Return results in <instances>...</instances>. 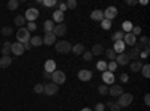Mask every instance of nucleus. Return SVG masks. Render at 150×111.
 I'll return each mask as SVG.
<instances>
[{
	"label": "nucleus",
	"instance_id": "obj_1",
	"mask_svg": "<svg viewBox=\"0 0 150 111\" xmlns=\"http://www.w3.org/2000/svg\"><path fill=\"white\" fill-rule=\"evenodd\" d=\"M30 32L26 29V27H20V30L17 32V42H20V44H27V42H30Z\"/></svg>",
	"mask_w": 150,
	"mask_h": 111
},
{
	"label": "nucleus",
	"instance_id": "obj_2",
	"mask_svg": "<svg viewBox=\"0 0 150 111\" xmlns=\"http://www.w3.org/2000/svg\"><path fill=\"white\" fill-rule=\"evenodd\" d=\"M71 50H72V45L69 41H59L56 44V51L60 54H68Z\"/></svg>",
	"mask_w": 150,
	"mask_h": 111
},
{
	"label": "nucleus",
	"instance_id": "obj_3",
	"mask_svg": "<svg viewBox=\"0 0 150 111\" xmlns=\"http://www.w3.org/2000/svg\"><path fill=\"white\" fill-rule=\"evenodd\" d=\"M134 101V96L131 93H122L119 98H117V104L120 107H129Z\"/></svg>",
	"mask_w": 150,
	"mask_h": 111
},
{
	"label": "nucleus",
	"instance_id": "obj_4",
	"mask_svg": "<svg viewBox=\"0 0 150 111\" xmlns=\"http://www.w3.org/2000/svg\"><path fill=\"white\" fill-rule=\"evenodd\" d=\"M66 81V75H65V72H62V71H54L53 74H51V83H54V84H57V86H60V84H63Z\"/></svg>",
	"mask_w": 150,
	"mask_h": 111
},
{
	"label": "nucleus",
	"instance_id": "obj_5",
	"mask_svg": "<svg viewBox=\"0 0 150 111\" xmlns=\"http://www.w3.org/2000/svg\"><path fill=\"white\" fill-rule=\"evenodd\" d=\"M39 17V11H38L36 8H29L26 11V14H24V18L29 20V23H35V20Z\"/></svg>",
	"mask_w": 150,
	"mask_h": 111
},
{
	"label": "nucleus",
	"instance_id": "obj_6",
	"mask_svg": "<svg viewBox=\"0 0 150 111\" xmlns=\"http://www.w3.org/2000/svg\"><path fill=\"white\" fill-rule=\"evenodd\" d=\"M59 92V86L54 84V83H48V84H44V93L47 96H53Z\"/></svg>",
	"mask_w": 150,
	"mask_h": 111
},
{
	"label": "nucleus",
	"instance_id": "obj_7",
	"mask_svg": "<svg viewBox=\"0 0 150 111\" xmlns=\"http://www.w3.org/2000/svg\"><path fill=\"white\" fill-rule=\"evenodd\" d=\"M117 14H119V11H117L116 6H108V8L104 11V18L111 21L112 18H116V17H117Z\"/></svg>",
	"mask_w": 150,
	"mask_h": 111
},
{
	"label": "nucleus",
	"instance_id": "obj_8",
	"mask_svg": "<svg viewBox=\"0 0 150 111\" xmlns=\"http://www.w3.org/2000/svg\"><path fill=\"white\" fill-rule=\"evenodd\" d=\"M122 93H123V87H122V86H117V84H111V87L108 89V95L110 96L119 98Z\"/></svg>",
	"mask_w": 150,
	"mask_h": 111
},
{
	"label": "nucleus",
	"instance_id": "obj_9",
	"mask_svg": "<svg viewBox=\"0 0 150 111\" xmlns=\"http://www.w3.org/2000/svg\"><path fill=\"white\" fill-rule=\"evenodd\" d=\"M116 63L117 65H120V66H126V65H129V57L126 56V53H122V54H117L116 56Z\"/></svg>",
	"mask_w": 150,
	"mask_h": 111
},
{
	"label": "nucleus",
	"instance_id": "obj_10",
	"mask_svg": "<svg viewBox=\"0 0 150 111\" xmlns=\"http://www.w3.org/2000/svg\"><path fill=\"white\" fill-rule=\"evenodd\" d=\"M92 77H93V72L89 71V69H81V71L78 72V78H80L81 81H90Z\"/></svg>",
	"mask_w": 150,
	"mask_h": 111
},
{
	"label": "nucleus",
	"instance_id": "obj_11",
	"mask_svg": "<svg viewBox=\"0 0 150 111\" xmlns=\"http://www.w3.org/2000/svg\"><path fill=\"white\" fill-rule=\"evenodd\" d=\"M123 44L125 45H129V47H134L137 44V36H134L132 33H125L123 36Z\"/></svg>",
	"mask_w": 150,
	"mask_h": 111
},
{
	"label": "nucleus",
	"instance_id": "obj_12",
	"mask_svg": "<svg viewBox=\"0 0 150 111\" xmlns=\"http://www.w3.org/2000/svg\"><path fill=\"white\" fill-rule=\"evenodd\" d=\"M56 36H54V33L53 32H50V33H45V36L42 38V44H45V45H54L56 44Z\"/></svg>",
	"mask_w": 150,
	"mask_h": 111
},
{
	"label": "nucleus",
	"instance_id": "obj_13",
	"mask_svg": "<svg viewBox=\"0 0 150 111\" xmlns=\"http://www.w3.org/2000/svg\"><path fill=\"white\" fill-rule=\"evenodd\" d=\"M24 51V45L23 44H20V42H15V44H12V47H11V53H14L15 56H21Z\"/></svg>",
	"mask_w": 150,
	"mask_h": 111
},
{
	"label": "nucleus",
	"instance_id": "obj_14",
	"mask_svg": "<svg viewBox=\"0 0 150 111\" xmlns=\"http://www.w3.org/2000/svg\"><path fill=\"white\" fill-rule=\"evenodd\" d=\"M66 26L65 24H56L54 26V30H53V33H54V36L57 38V36H65V33H66Z\"/></svg>",
	"mask_w": 150,
	"mask_h": 111
},
{
	"label": "nucleus",
	"instance_id": "obj_15",
	"mask_svg": "<svg viewBox=\"0 0 150 111\" xmlns=\"http://www.w3.org/2000/svg\"><path fill=\"white\" fill-rule=\"evenodd\" d=\"M140 53H141V50L135 47V48H131V50L126 53V56L129 57V60L134 62V60H138V59H140Z\"/></svg>",
	"mask_w": 150,
	"mask_h": 111
},
{
	"label": "nucleus",
	"instance_id": "obj_16",
	"mask_svg": "<svg viewBox=\"0 0 150 111\" xmlns=\"http://www.w3.org/2000/svg\"><path fill=\"white\" fill-rule=\"evenodd\" d=\"M114 74L112 72H108V71H105V72H102V81L105 83V84H114Z\"/></svg>",
	"mask_w": 150,
	"mask_h": 111
},
{
	"label": "nucleus",
	"instance_id": "obj_17",
	"mask_svg": "<svg viewBox=\"0 0 150 111\" xmlns=\"http://www.w3.org/2000/svg\"><path fill=\"white\" fill-rule=\"evenodd\" d=\"M57 69V66H56V62L54 60H47L45 62V65H44V71H47V72H50V74H53L54 71Z\"/></svg>",
	"mask_w": 150,
	"mask_h": 111
},
{
	"label": "nucleus",
	"instance_id": "obj_18",
	"mask_svg": "<svg viewBox=\"0 0 150 111\" xmlns=\"http://www.w3.org/2000/svg\"><path fill=\"white\" fill-rule=\"evenodd\" d=\"M63 20H65V14L56 9V11L53 12V21H54V24H56V23H57V24H62V23H63Z\"/></svg>",
	"mask_w": 150,
	"mask_h": 111
},
{
	"label": "nucleus",
	"instance_id": "obj_19",
	"mask_svg": "<svg viewBox=\"0 0 150 111\" xmlns=\"http://www.w3.org/2000/svg\"><path fill=\"white\" fill-rule=\"evenodd\" d=\"M90 17H92L93 21H102V20H104V11H101V9H95L92 14H90Z\"/></svg>",
	"mask_w": 150,
	"mask_h": 111
},
{
	"label": "nucleus",
	"instance_id": "obj_20",
	"mask_svg": "<svg viewBox=\"0 0 150 111\" xmlns=\"http://www.w3.org/2000/svg\"><path fill=\"white\" fill-rule=\"evenodd\" d=\"M125 45L123 44V41H117V42H114V47H112V51H114L116 54H122L123 51H125Z\"/></svg>",
	"mask_w": 150,
	"mask_h": 111
},
{
	"label": "nucleus",
	"instance_id": "obj_21",
	"mask_svg": "<svg viewBox=\"0 0 150 111\" xmlns=\"http://www.w3.org/2000/svg\"><path fill=\"white\" fill-rule=\"evenodd\" d=\"M129 68H131V71H132V72H140V71H141V68H143L141 60H134V62H131Z\"/></svg>",
	"mask_w": 150,
	"mask_h": 111
},
{
	"label": "nucleus",
	"instance_id": "obj_22",
	"mask_svg": "<svg viewBox=\"0 0 150 111\" xmlns=\"http://www.w3.org/2000/svg\"><path fill=\"white\" fill-rule=\"evenodd\" d=\"M12 63V59L9 56H2V59H0V68L5 69V68H9Z\"/></svg>",
	"mask_w": 150,
	"mask_h": 111
},
{
	"label": "nucleus",
	"instance_id": "obj_23",
	"mask_svg": "<svg viewBox=\"0 0 150 111\" xmlns=\"http://www.w3.org/2000/svg\"><path fill=\"white\" fill-rule=\"evenodd\" d=\"M75 56H81L84 51H86V48H84V45L83 44H77V45H74L72 47V50H71Z\"/></svg>",
	"mask_w": 150,
	"mask_h": 111
},
{
	"label": "nucleus",
	"instance_id": "obj_24",
	"mask_svg": "<svg viewBox=\"0 0 150 111\" xmlns=\"http://www.w3.org/2000/svg\"><path fill=\"white\" fill-rule=\"evenodd\" d=\"M90 53H92L93 56H101V54L104 53V47H102L101 44H95V45L92 47Z\"/></svg>",
	"mask_w": 150,
	"mask_h": 111
},
{
	"label": "nucleus",
	"instance_id": "obj_25",
	"mask_svg": "<svg viewBox=\"0 0 150 111\" xmlns=\"http://www.w3.org/2000/svg\"><path fill=\"white\" fill-rule=\"evenodd\" d=\"M54 26H56V24H54L53 20H47V21L44 23V32H45V33L53 32V30H54Z\"/></svg>",
	"mask_w": 150,
	"mask_h": 111
},
{
	"label": "nucleus",
	"instance_id": "obj_26",
	"mask_svg": "<svg viewBox=\"0 0 150 111\" xmlns=\"http://www.w3.org/2000/svg\"><path fill=\"white\" fill-rule=\"evenodd\" d=\"M132 27H134V24L131 21H123L122 23V32H125V33H131Z\"/></svg>",
	"mask_w": 150,
	"mask_h": 111
},
{
	"label": "nucleus",
	"instance_id": "obj_27",
	"mask_svg": "<svg viewBox=\"0 0 150 111\" xmlns=\"http://www.w3.org/2000/svg\"><path fill=\"white\" fill-rule=\"evenodd\" d=\"M30 45L32 47H41L42 45V38L41 36H32L30 38Z\"/></svg>",
	"mask_w": 150,
	"mask_h": 111
},
{
	"label": "nucleus",
	"instance_id": "obj_28",
	"mask_svg": "<svg viewBox=\"0 0 150 111\" xmlns=\"http://www.w3.org/2000/svg\"><path fill=\"white\" fill-rule=\"evenodd\" d=\"M14 23L17 24L18 27H23L24 24H26V18H24V15H17V17L14 18Z\"/></svg>",
	"mask_w": 150,
	"mask_h": 111
},
{
	"label": "nucleus",
	"instance_id": "obj_29",
	"mask_svg": "<svg viewBox=\"0 0 150 111\" xmlns=\"http://www.w3.org/2000/svg\"><path fill=\"white\" fill-rule=\"evenodd\" d=\"M11 47H12V44H11L9 41H6V42L3 44V48H2V54H3V56H9V53H11Z\"/></svg>",
	"mask_w": 150,
	"mask_h": 111
},
{
	"label": "nucleus",
	"instance_id": "obj_30",
	"mask_svg": "<svg viewBox=\"0 0 150 111\" xmlns=\"http://www.w3.org/2000/svg\"><path fill=\"white\" fill-rule=\"evenodd\" d=\"M18 6H20L18 0H9V3H8V9H9V11H17Z\"/></svg>",
	"mask_w": 150,
	"mask_h": 111
},
{
	"label": "nucleus",
	"instance_id": "obj_31",
	"mask_svg": "<svg viewBox=\"0 0 150 111\" xmlns=\"http://www.w3.org/2000/svg\"><path fill=\"white\" fill-rule=\"evenodd\" d=\"M123 36H125V33L120 30V32H116L114 35L111 36V41L112 42H117V41H123Z\"/></svg>",
	"mask_w": 150,
	"mask_h": 111
},
{
	"label": "nucleus",
	"instance_id": "obj_32",
	"mask_svg": "<svg viewBox=\"0 0 150 111\" xmlns=\"http://www.w3.org/2000/svg\"><path fill=\"white\" fill-rule=\"evenodd\" d=\"M96 69L101 71V72H105L107 71V62L105 60H99L98 63H96Z\"/></svg>",
	"mask_w": 150,
	"mask_h": 111
},
{
	"label": "nucleus",
	"instance_id": "obj_33",
	"mask_svg": "<svg viewBox=\"0 0 150 111\" xmlns=\"http://www.w3.org/2000/svg\"><path fill=\"white\" fill-rule=\"evenodd\" d=\"M104 51H105V56H107L111 62H112V60H116V56H117V54L112 51V48H108V50H104Z\"/></svg>",
	"mask_w": 150,
	"mask_h": 111
},
{
	"label": "nucleus",
	"instance_id": "obj_34",
	"mask_svg": "<svg viewBox=\"0 0 150 111\" xmlns=\"http://www.w3.org/2000/svg\"><path fill=\"white\" fill-rule=\"evenodd\" d=\"M98 92H99V95H102V96L108 95V86H107V84H101V86L98 87Z\"/></svg>",
	"mask_w": 150,
	"mask_h": 111
},
{
	"label": "nucleus",
	"instance_id": "obj_35",
	"mask_svg": "<svg viewBox=\"0 0 150 111\" xmlns=\"http://www.w3.org/2000/svg\"><path fill=\"white\" fill-rule=\"evenodd\" d=\"M107 107H108L111 111H119V110H122V107H120L117 102H107Z\"/></svg>",
	"mask_w": 150,
	"mask_h": 111
},
{
	"label": "nucleus",
	"instance_id": "obj_36",
	"mask_svg": "<svg viewBox=\"0 0 150 111\" xmlns=\"http://www.w3.org/2000/svg\"><path fill=\"white\" fill-rule=\"evenodd\" d=\"M140 47L144 48V50H146V48H149V38H147V36H141V39H140Z\"/></svg>",
	"mask_w": 150,
	"mask_h": 111
},
{
	"label": "nucleus",
	"instance_id": "obj_37",
	"mask_svg": "<svg viewBox=\"0 0 150 111\" xmlns=\"http://www.w3.org/2000/svg\"><path fill=\"white\" fill-rule=\"evenodd\" d=\"M140 72H143V77L149 78V77H150V66H149V65H143V68H141Z\"/></svg>",
	"mask_w": 150,
	"mask_h": 111
},
{
	"label": "nucleus",
	"instance_id": "obj_38",
	"mask_svg": "<svg viewBox=\"0 0 150 111\" xmlns=\"http://www.w3.org/2000/svg\"><path fill=\"white\" fill-rule=\"evenodd\" d=\"M116 69H117V63H116L114 60L110 62V63H107V71H108V72H114Z\"/></svg>",
	"mask_w": 150,
	"mask_h": 111
},
{
	"label": "nucleus",
	"instance_id": "obj_39",
	"mask_svg": "<svg viewBox=\"0 0 150 111\" xmlns=\"http://www.w3.org/2000/svg\"><path fill=\"white\" fill-rule=\"evenodd\" d=\"M101 27H102L104 30H110V29H111V21L104 18V20L101 21Z\"/></svg>",
	"mask_w": 150,
	"mask_h": 111
},
{
	"label": "nucleus",
	"instance_id": "obj_40",
	"mask_svg": "<svg viewBox=\"0 0 150 111\" xmlns=\"http://www.w3.org/2000/svg\"><path fill=\"white\" fill-rule=\"evenodd\" d=\"M42 5H44L45 8H53V6L57 5V2H56V0H44Z\"/></svg>",
	"mask_w": 150,
	"mask_h": 111
},
{
	"label": "nucleus",
	"instance_id": "obj_41",
	"mask_svg": "<svg viewBox=\"0 0 150 111\" xmlns=\"http://www.w3.org/2000/svg\"><path fill=\"white\" fill-rule=\"evenodd\" d=\"M92 59H93V54L90 51H84L83 53V60L84 62H92Z\"/></svg>",
	"mask_w": 150,
	"mask_h": 111
},
{
	"label": "nucleus",
	"instance_id": "obj_42",
	"mask_svg": "<svg viewBox=\"0 0 150 111\" xmlns=\"http://www.w3.org/2000/svg\"><path fill=\"white\" fill-rule=\"evenodd\" d=\"M2 35H3V36H11V35H12V27H9V26L3 27V29H2Z\"/></svg>",
	"mask_w": 150,
	"mask_h": 111
},
{
	"label": "nucleus",
	"instance_id": "obj_43",
	"mask_svg": "<svg viewBox=\"0 0 150 111\" xmlns=\"http://www.w3.org/2000/svg\"><path fill=\"white\" fill-rule=\"evenodd\" d=\"M33 92L35 93H44V84H36L33 87Z\"/></svg>",
	"mask_w": 150,
	"mask_h": 111
},
{
	"label": "nucleus",
	"instance_id": "obj_44",
	"mask_svg": "<svg viewBox=\"0 0 150 111\" xmlns=\"http://www.w3.org/2000/svg\"><path fill=\"white\" fill-rule=\"evenodd\" d=\"M66 8L68 9H75V8H77V2H75V0H68V2H66Z\"/></svg>",
	"mask_w": 150,
	"mask_h": 111
},
{
	"label": "nucleus",
	"instance_id": "obj_45",
	"mask_svg": "<svg viewBox=\"0 0 150 111\" xmlns=\"http://www.w3.org/2000/svg\"><path fill=\"white\" fill-rule=\"evenodd\" d=\"M131 33H132L134 36H138V35H141V27H140V26H134Z\"/></svg>",
	"mask_w": 150,
	"mask_h": 111
},
{
	"label": "nucleus",
	"instance_id": "obj_46",
	"mask_svg": "<svg viewBox=\"0 0 150 111\" xmlns=\"http://www.w3.org/2000/svg\"><path fill=\"white\" fill-rule=\"evenodd\" d=\"M104 110H105V104L99 102V104L95 105V110H93V111H104Z\"/></svg>",
	"mask_w": 150,
	"mask_h": 111
},
{
	"label": "nucleus",
	"instance_id": "obj_47",
	"mask_svg": "<svg viewBox=\"0 0 150 111\" xmlns=\"http://www.w3.org/2000/svg\"><path fill=\"white\" fill-rule=\"evenodd\" d=\"M36 27H38V26H36L35 23H27V27H26V29H27L29 32H35V30H36Z\"/></svg>",
	"mask_w": 150,
	"mask_h": 111
},
{
	"label": "nucleus",
	"instance_id": "obj_48",
	"mask_svg": "<svg viewBox=\"0 0 150 111\" xmlns=\"http://www.w3.org/2000/svg\"><path fill=\"white\" fill-rule=\"evenodd\" d=\"M57 6H59V9H57V11L63 12V14H65V11L68 9V8H66V3H57Z\"/></svg>",
	"mask_w": 150,
	"mask_h": 111
},
{
	"label": "nucleus",
	"instance_id": "obj_49",
	"mask_svg": "<svg viewBox=\"0 0 150 111\" xmlns=\"http://www.w3.org/2000/svg\"><path fill=\"white\" fill-rule=\"evenodd\" d=\"M128 80H129V77H128V74H122V75H120V81L122 83H128Z\"/></svg>",
	"mask_w": 150,
	"mask_h": 111
},
{
	"label": "nucleus",
	"instance_id": "obj_50",
	"mask_svg": "<svg viewBox=\"0 0 150 111\" xmlns=\"http://www.w3.org/2000/svg\"><path fill=\"white\" fill-rule=\"evenodd\" d=\"M147 56H149V48H146L143 53H140V57L141 59H147Z\"/></svg>",
	"mask_w": 150,
	"mask_h": 111
},
{
	"label": "nucleus",
	"instance_id": "obj_51",
	"mask_svg": "<svg viewBox=\"0 0 150 111\" xmlns=\"http://www.w3.org/2000/svg\"><path fill=\"white\" fill-rule=\"evenodd\" d=\"M137 3H138L137 0H126V5H128V6H135Z\"/></svg>",
	"mask_w": 150,
	"mask_h": 111
},
{
	"label": "nucleus",
	"instance_id": "obj_52",
	"mask_svg": "<svg viewBox=\"0 0 150 111\" xmlns=\"http://www.w3.org/2000/svg\"><path fill=\"white\" fill-rule=\"evenodd\" d=\"M42 75H44V78H45V80H51V74H50V72H47V71H44V74H42Z\"/></svg>",
	"mask_w": 150,
	"mask_h": 111
},
{
	"label": "nucleus",
	"instance_id": "obj_53",
	"mask_svg": "<svg viewBox=\"0 0 150 111\" xmlns=\"http://www.w3.org/2000/svg\"><path fill=\"white\" fill-rule=\"evenodd\" d=\"M144 104L146 105H150V95H146L144 96Z\"/></svg>",
	"mask_w": 150,
	"mask_h": 111
},
{
	"label": "nucleus",
	"instance_id": "obj_54",
	"mask_svg": "<svg viewBox=\"0 0 150 111\" xmlns=\"http://www.w3.org/2000/svg\"><path fill=\"white\" fill-rule=\"evenodd\" d=\"M23 45H24V50H32V48H33V47L30 45V42H27V44H23Z\"/></svg>",
	"mask_w": 150,
	"mask_h": 111
},
{
	"label": "nucleus",
	"instance_id": "obj_55",
	"mask_svg": "<svg viewBox=\"0 0 150 111\" xmlns=\"http://www.w3.org/2000/svg\"><path fill=\"white\" fill-rule=\"evenodd\" d=\"M81 111H93V110H92V108H83Z\"/></svg>",
	"mask_w": 150,
	"mask_h": 111
}]
</instances>
